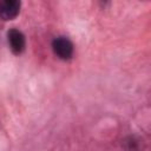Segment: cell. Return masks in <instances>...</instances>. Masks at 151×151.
Listing matches in <instances>:
<instances>
[{
    "instance_id": "obj_2",
    "label": "cell",
    "mask_w": 151,
    "mask_h": 151,
    "mask_svg": "<svg viewBox=\"0 0 151 151\" xmlns=\"http://www.w3.org/2000/svg\"><path fill=\"white\" fill-rule=\"evenodd\" d=\"M20 1L18 0H5L0 2V19L13 20L20 12Z\"/></svg>"
},
{
    "instance_id": "obj_3",
    "label": "cell",
    "mask_w": 151,
    "mask_h": 151,
    "mask_svg": "<svg viewBox=\"0 0 151 151\" xmlns=\"http://www.w3.org/2000/svg\"><path fill=\"white\" fill-rule=\"evenodd\" d=\"M7 37H8V42H9V47H11L12 52L14 54L22 53L24 50H25V46H26V41H25L24 34L19 29L12 28V29L8 31Z\"/></svg>"
},
{
    "instance_id": "obj_1",
    "label": "cell",
    "mask_w": 151,
    "mask_h": 151,
    "mask_svg": "<svg viewBox=\"0 0 151 151\" xmlns=\"http://www.w3.org/2000/svg\"><path fill=\"white\" fill-rule=\"evenodd\" d=\"M52 50L54 54L63 60H68L73 55V44L66 37H58L52 41Z\"/></svg>"
}]
</instances>
